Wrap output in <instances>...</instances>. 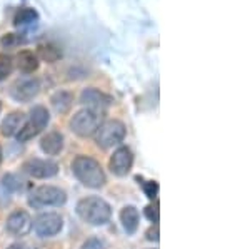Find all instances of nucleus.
<instances>
[{
	"mask_svg": "<svg viewBox=\"0 0 250 249\" xmlns=\"http://www.w3.org/2000/svg\"><path fill=\"white\" fill-rule=\"evenodd\" d=\"M72 171H74L75 178H77L83 186L90 187V189H99L105 184V172L102 166L88 156H79L72 162Z\"/></svg>",
	"mask_w": 250,
	"mask_h": 249,
	"instance_id": "f257e3e1",
	"label": "nucleus"
},
{
	"mask_svg": "<svg viewBox=\"0 0 250 249\" xmlns=\"http://www.w3.org/2000/svg\"><path fill=\"white\" fill-rule=\"evenodd\" d=\"M77 214L82 221H85L90 226H104L110 221L112 209L107 201L97 196L83 198L77 204Z\"/></svg>",
	"mask_w": 250,
	"mask_h": 249,
	"instance_id": "f03ea898",
	"label": "nucleus"
},
{
	"mask_svg": "<svg viewBox=\"0 0 250 249\" xmlns=\"http://www.w3.org/2000/svg\"><path fill=\"white\" fill-rule=\"evenodd\" d=\"M125 132L127 131H125L124 122L117 119L105 120L104 124H100L95 132L97 146L102 147V149H110L114 146H119L125 137Z\"/></svg>",
	"mask_w": 250,
	"mask_h": 249,
	"instance_id": "7ed1b4c3",
	"label": "nucleus"
},
{
	"mask_svg": "<svg viewBox=\"0 0 250 249\" xmlns=\"http://www.w3.org/2000/svg\"><path fill=\"white\" fill-rule=\"evenodd\" d=\"M100 126V114L90 109L79 111L70 119V129L80 137H90L94 136Z\"/></svg>",
	"mask_w": 250,
	"mask_h": 249,
	"instance_id": "20e7f679",
	"label": "nucleus"
},
{
	"mask_svg": "<svg viewBox=\"0 0 250 249\" xmlns=\"http://www.w3.org/2000/svg\"><path fill=\"white\" fill-rule=\"evenodd\" d=\"M67 201L65 191L55 186H40L32 192L29 203L34 207H45V206H62Z\"/></svg>",
	"mask_w": 250,
	"mask_h": 249,
	"instance_id": "39448f33",
	"label": "nucleus"
},
{
	"mask_svg": "<svg viewBox=\"0 0 250 249\" xmlns=\"http://www.w3.org/2000/svg\"><path fill=\"white\" fill-rule=\"evenodd\" d=\"M32 226H34L35 232L40 238H52V236L59 234L62 231L63 221L57 212H42L35 218Z\"/></svg>",
	"mask_w": 250,
	"mask_h": 249,
	"instance_id": "423d86ee",
	"label": "nucleus"
},
{
	"mask_svg": "<svg viewBox=\"0 0 250 249\" xmlns=\"http://www.w3.org/2000/svg\"><path fill=\"white\" fill-rule=\"evenodd\" d=\"M22 169H23V172H27V174L35 179H48V178H54V176L59 172V164L50 159L35 158V159L25 160Z\"/></svg>",
	"mask_w": 250,
	"mask_h": 249,
	"instance_id": "0eeeda50",
	"label": "nucleus"
},
{
	"mask_svg": "<svg viewBox=\"0 0 250 249\" xmlns=\"http://www.w3.org/2000/svg\"><path fill=\"white\" fill-rule=\"evenodd\" d=\"M40 92V80L39 79H22L17 80L10 87V95L17 102H30L39 95Z\"/></svg>",
	"mask_w": 250,
	"mask_h": 249,
	"instance_id": "6e6552de",
	"label": "nucleus"
},
{
	"mask_svg": "<svg viewBox=\"0 0 250 249\" xmlns=\"http://www.w3.org/2000/svg\"><path fill=\"white\" fill-rule=\"evenodd\" d=\"M132 164H134V154H132V151L128 149V147H119L114 156L110 158L108 160V167H110V171L114 172L115 176H127L128 172L132 169Z\"/></svg>",
	"mask_w": 250,
	"mask_h": 249,
	"instance_id": "1a4fd4ad",
	"label": "nucleus"
},
{
	"mask_svg": "<svg viewBox=\"0 0 250 249\" xmlns=\"http://www.w3.org/2000/svg\"><path fill=\"white\" fill-rule=\"evenodd\" d=\"M112 99L108 97L107 94L100 92L99 89H94V87H88V89H83L82 94H80V104L87 107V109L94 111V112H104L110 106Z\"/></svg>",
	"mask_w": 250,
	"mask_h": 249,
	"instance_id": "9d476101",
	"label": "nucleus"
},
{
	"mask_svg": "<svg viewBox=\"0 0 250 249\" xmlns=\"http://www.w3.org/2000/svg\"><path fill=\"white\" fill-rule=\"evenodd\" d=\"M5 227H7V231L14 236H25L27 232L32 229V219L29 216V212L14 211L9 218H7Z\"/></svg>",
	"mask_w": 250,
	"mask_h": 249,
	"instance_id": "9b49d317",
	"label": "nucleus"
},
{
	"mask_svg": "<svg viewBox=\"0 0 250 249\" xmlns=\"http://www.w3.org/2000/svg\"><path fill=\"white\" fill-rule=\"evenodd\" d=\"M25 122H27V117L23 112H20V111L10 112V114L2 120V124H0V132H2V136H5V137H14V136L19 134V131L22 129Z\"/></svg>",
	"mask_w": 250,
	"mask_h": 249,
	"instance_id": "f8f14e48",
	"label": "nucleus"
},
{
	"mask_svg": "<svg viewBox=\"0 0 250 249\" xmlns=\"http://www.w3.org/2000/svg\"><path fill=\"white\" fill-rule=\"evenodd\" d=\"M40 149L47 156H57L63 149V136L59 131H52L40 140Z\"/></svg>",
	"mask_w": 250,
	"mask_h": 249,
	"instance_id": "ddd939ff",
	"label": "nucleus"
},
{
	"mask_svg": "<svg viewBox=\"0 0 250 249\" xmlns=\"http://www.w3.org/2000/svg\"><path fill=\"white\" fill-rule=\"evenodd\" d=\"M139 211L134 206H125L122 211H120V223H122L124 229L127 234H134V232L139 229Z\"/></svg>",
	"mask_w": 250,
	"mask_h": 249,
	"instance_id": "4468645a",
	"label": "nucleus"
},
{
	"mask_svg": "<svg viewBox=\"0 0 250 249\" xmlns=\"http://www.w3.org/2000/svg\"><path fill=\"white\" fill-rule=\"evenodd\" d=\"M15 60H17L19 70L23 72V74H34V72L37 70L39 66H40L39 57L30 50L19 52V55H17V59H15Z\"/></svg>",
	"mask_w": 250,
	"mask_h": 249,
	"instance_id": "2eb2a0df",
	"label": "nucleus"
},
{
	"mask_svg": "<svg viewBox=\"0 0 250 249\" xmlns=\"http://www.w3.org/2000/svg\"><path fill=\"white\" fill-rule=\"evenodd\" d=\"M50 102L55 112H59V114H67V112L70 111L72 104H74V94L68 91H57L50 97Z\"/></svg>",
	"mask_w": 250,
	"mask_h": 249,
	"instance_id": "dca6fc26",
	"label": "nucleus"
},
{
	"mask_svg": "<svg viewBox=\"0 0 250 249\" xmlns=\"http://www.w3.org/2000/svg\"><path fill=\"white\" fill-rule=\"evenodd\" d=\"M29 122L32 126H35L39 129V132L42 129H45L50 122V114H48L47 107L43 106H35L34 109L30 111V120Z\"/></svg>",
	"mask_w": 250,
	"mask_h": 249,
	"instance_id": "f3484780",
	"label": "nucleus"
},
{
	"mask_svg": "<svg viewBox=\"0 0 250 249\" xmlns=\"http://www.w3.org/2000/svg\"><path fill=\"white\" fill-rule=\"evenodd\" d=\"M39 57L47 64H54L62 57V50H60L55 44L47 42L39 47Z\"/></svg>",
	"mask_w": 250,
	"mask_h": 249,
	"instance_id": "a211bd4d",
	"label": "nucleus"
},
{
	"mask_svg": "<svg viewBox=\"0 0 250 249\" xmlns=\"http://www.w3.org/2000/svg\"><path fill=\"white\" fill-rule=\"evenodd\" d=\"M37 19H39L37 12H35L34 9H29V7H23V9H20L17 14H15L14 23L17 27H20V25H29V23L35 22Z\"/></svg>",
	"mask_w": 250,
	"mask_h": 249,
	"instance_id": "6ab92c4d",
	"label": "nucleus"
},
{
	"mask_svg": "<svg viewBox=\"0 0 250 249\" xmlns=\"http://www.w3.org/2000/svg\"><path fill=\"white\" fill-rule=\"evenodd\" d=\"M14 69V59L7 54H0V80H5Z\"/></svg>",
	"mask_w": 250,
	"mask_h": 249,
	"instance_id": "aec40b11",
	"label": "nucleus"
},
{
	"mask_svg": "<svg viewBox=\"0 0 250 249\" xmlns=\"http://www.w3.org/2000/svg\"><path fill=\"white\" fill-rule=\"evenodd\" d=\"M37 134H39V129H37V127L32 126L30 122H25V124H23L22 129L19 131L17 139H19V142H27V140L34 139Z\"/></svg>",
	"mask_w": 250,
	"mask_h": 249,
	"instance_id": "412c9836",
	"label": "nucleus"
},
{
	"mask_svg": "<svg viewBox=\"0 0 250 249\" xmlns=\"http://www.w3.org/2000/svg\"><path fill=\"white\" fill-rule=\"evenodd\" d=\"M20 42H22V37L17 34H5L0 37V45H2L3 49H14Z\"/></svg>",
	"mask_w": 250,
	"mask_h": 249,
	"instance_id": "4be33fe9",
	"label": "nucleus"
},
{
	"mask_svg": "<svg viewBox=\"0 0 250 249\" xmlns=\"http://www.w3.org/2000/svg\"><path fill=\"white\" fill-rule=\"evenodd\" d=\"M2 186L5 187L9 192H14V191H17L20 189V181L17 176H14V174H7L5 178L2 179Z\"/></svg>",
	"mask_w": 250,
	"mask_h": 249,
	"instance_id": "5701e85b",
	"label": "nucleus"
},
{
	"mask_svg": "<svg viewBox=\"0 0 250 249\" xmlns=\"http://www.w3.org/2000/svg\"><path fill=\"white\" fill-rule=\"evenodd\" d=\"M142 187L147 194L148 199H155L157 198V192H159V184L155 181H144L142 182Z\"/></svg>",
	"mask_w": 250,
	"mask_h": 249,
	"instance_id": "b1692460",
	"label": "nucleus"
},
{
	"mask_svg": "<svg viewBox=\"0 0 250 249\" xmlns=\"http://www.w3.org/2000/svg\"><path fill=\"white\" fill-rule=\"evenodd\" d=\"M80 249H104V241L99 238H88Z\"/></svg>",
	"mask_w": 250,
	"mask_h": 249,
	"instance_id": "393cba45",
	"label": "nucleus"
},
{
	"mask_svg": "<svg viewBox=\"0 0 250 249\" xmlns=\"http://www.w3.org/2000/svg\"><path fill=\"white\" fill-rule=\"evenodd\" d=\"M145 216L152 221V223H159V203H155L154 206H148L145 209Z\"/></svg>",
	"mask_w": 250,
	"mask_h": 249,
	"instance_id": "a878e982",
	"label": "nucleus"
},
{
	"mask_svg": "<svg viewBox=\"0 0 250 249\" xmlns=\"http://www.w3.org/2000/svg\"><path fill=\"white\" fill-rule=\"evenodd\" d=\"M147 239L148 241H155V243L159 241V224H157V223L147 231Z\"/></svg>",
	"mask_w": 250,
	"mask_h": 249,
	"instance_id": "bb28decb",
	"label": "nucleus"
},
{
	"mask_svg": "<svg viewBox=\"0 0 250 249\" xmlns=\"http://www.w3.org/2000/svg\"><path fill=\"white\" fill-rule=\"evenodd\" d=\"M7 249H29L25 246V244H20V243H15V244H10Z\"/></svg>",
	"mask_w": 250,
	"mask_h": 249,
	"instance_id": "cd10ccee",
	"label": "nucleus"
},
{
	"mask_svg": "<svg viewBox=\"0 0 250 249\" xmlns=\"http://www.w3.org/2000/svg\"><path fill=\"white\" fill-rule=\"evenodd\" d=\"M0 160H2V149H0Z\"/></svg>",
	"mask_w": 250,
	"mask_h": 249,
	"instance_id": "c85d7f7f",
	"label": "nucleus"
},
{
	"mask_svg": "<svg viewBox=\"0 0 250 249\" xmlns=\"http://www.w3.org/2000/svg\"><path fill=\"white\" fill-rule=\"evenodd\" d=\"M0 111H2V104H0Z\"/></svg>",
	"mask_w": 250,
	"mask_h": 249,
	"instance_id": "c756f323",
	"label": "nucleus"
}]
</instances>
